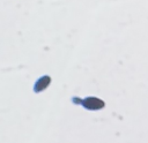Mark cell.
I'll use <instances>...</instances> for the list:
<instances>
[{
	"instance_id": "obj_1",
	"label": "cell",
	"mask_w": 148,
	"mask_h": 143,
	"mask_svg": "<svg viewBox=\"0 0 148 143\" xmlns=\"http://www.w3.org/2000/svg\"><path fill=\"white\" fill-rule=\"evenodd\" d=\"M82 105L89 110H98V108H102L104 106V101L101 99L94 98V97H89L82 101Z\"/></svg>"
},
{
	"instance_id": "obj_2",
	"label": "cell",
	"mask_w": 148,
	"mask_h": 143,
	"mask_svg": "<svg viewBox=\"0 0 148 143\" xmlns=\"http://www.w3.org/2000/svg\"><path fill=\"white\" fill-rule=\"evenodd\" d=\"M50 82H51L50 76H47V75L42 76V77H40V78H38V80H37V82L35 83L34 91H35V92H40V91L45 90V89L49 86Z\"/></svg>"
}]
</instances>
